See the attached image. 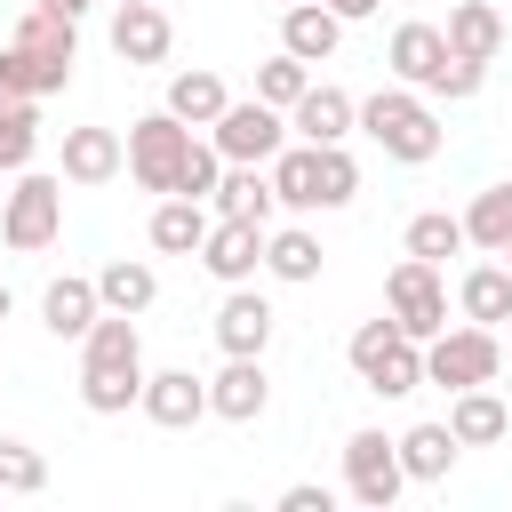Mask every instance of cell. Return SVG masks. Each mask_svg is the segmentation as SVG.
Returning <instances> with one entry per match:
<instances>
[{
  "label": "cell",
  "mask_w": 512,
  "mask_h": 512,
  "mask_svg": "<svg viewBox=\"0 0 512 512\" xmlns=\"http://www.w3.org/2000/svg\"><path fill=\"white\" fill-rule=\"evenodd\" d=\"M168 48H176V24H168V8H152V0H128V8L112 16V56H120V64H168Z\"/></svg>",
  "instance_id": "cell-15"
},
{
  "label": "cell",
  "mask_w": 512,
  "mask_h": 512,
  "mask_svg": "<svg viewBox=\"0 0 512 512\" xmlns=\"http://www.w3.org/2000/svg\"><path fill=\"white\" fill-rule=\"evenodd\" d=\"M16 40H24L32 56H48V64H80V24L56 16V8H24V16H16Z\"/></svg>",
  "instance_id": "cell-31"
},
{
  "label": "cell",
  "mask_w": 512,
  "mask_h": 512,
  "mask_svg": "<svg viewBox=\"0 0 512 512\" xmlns=\"http://www.w3.org/2000/svg\"><path fill=\"white\" fill-rule=\"evenodd\" d=\"M64 80H72V64H48V56H32L24 40L0 48V88H16V96H56Z\"/></svg>",
  "instance_id": "cell-33"
},
{
  "label": "cell",
  "mask_w": 512,
  "mask_h": 512,
  "mask_svg": "<svg viewBox=\"0 0 512 512\" xmlns=\"http://www.w3.org/2000/svg\"><path fill=\"white\" fill-rule=\"evenodd\" d=\"M496 368H504V344H496V328H480V320H464V328H440V336L424 344V384H440V392L496 384Z\"/></svg>",
  "instance_id": "cell-5"
},
{
  "label": "cell",
  "mask_w": 512,
  "mask_h": 512,
  "mask_svg": "<svg viewBox=\"0 0 512 512\" xmlns=\"http://www.w3.org/2000/svg\"><path fill=\"white\" fill-rule=\"evenodd\" d=\"M136 408H144L160 432H192V424L208 416V376H192V368H152Z\"/></svg>",
  "instance_id": "cell-12"
},
{
  "label": "cell",
  "mask_w": 512,
  "mask_h": 512,
  "mask_svg": "<svg viewBox=\"0 0 512 512\" xmlns=\"http://www.w3.org/2000/svg\"><path fill=\"white\" fill-rule=\"evenodd\" d=\"M408 256H424V264H448L456 248H472L464 240V216H448V208H424V216H408V240H400Z\"/></svg>",
  "instance_id": "cell-34"
},
{
  "label": "cell",
  "mask_w": 512,
  "mask_h": 512,
  "mask_svg": "<svg viewBox=\"0 0 512 512\" xmlns=\"http://www.w3.org/2000/svg\"><path fill=\"white\" fill-rule=\"evenodd\" d=\"M272 328H280V312L240 280V288H224V304H216V344L224 352H264L272 344Z\"/></svg>",
  "instance_id": "cell-20"
},
{
  "label": "cell",
  "mask_w": 512,
  "mask_h": 512,
  "mask_svg": "<svg viewBox=\"0 0 512 512\" xmlns=\"http://www.w3.org/2000/svg\"><path fill=\"white\" fill-rule=\"evenodd\" d=\"M128 168L120 128H64V184H112Z\"/></svg>",
  "instance_id": "cell-18"
},
{
  "label": "cell",
  "mask_w": 512,
  "mask_h": 512,
  "mask_svg": "<svg viewBox=\"0 0 512 512\" xmlns=\"http://www.w3.org/2000/svg\"><path fill=\"white\" fill-rule=\"evenodd\" d=\"M208 144H216L224 160H256V168H272V152L288 144V112H280V104H264V96L224 104V120L208 128Z\"/></svg>",
  "instance_id": "cell-9"
},
{
  "label": "cell",
  "mask_w": 512,
  "mask_h": 512,
  "mask_svg": "<svg viewBox=\"0 0 512 512\" xmlns=\"http://www.w3.org/2000/svg\"><path fill=\"white\" fill-rule=\"evenodd\" d=\"M224 104H232V88H224L208 64H192V72H176V80H168V112H176L184 128H216V120H224Z\"/></svg>",
  "instance_id": "cell-26"
},
{
  "label": "cell",
  "mask_w": 512,
  "mask_h": 512,
  "mask_svg": "<svg viewBox=\"0 0 512 512\" xmlns=\"http://www.w3.org/2000/svg\"><path fill=\"white\" fill-rule=\"evenodd\" d=\"M504 272H512V248H504Z\"/></svg>",
  "instance_id": "cell-45"
},
{
  "label": "cell",
  "mask_w": 512,
  "mask_h": 512,
  "mask_svg": "<svg viewBox=\"0 0 512 512\" xmlns=\"http://www.w3.org/2000/svg\"><path fill=\"white\" fill-rule=\"evenodd\" d=\"M304 88H312V64H304V56H288V48H280V56H264V64H256V96H264V104H280V112H288Z\"/></svg>",
  "instance_id": "cell-36"
},
{
  "label": "cell",
  "mask_w": 512,
  "mask_h": 512,
  "mask_svg": "<svg viewBox=\"0 0 512 512\" xmlns=\"http://www.w3.org/2000/svg\"><path fill=\"white\" fill-rule=\"evenodd\" d=\"M96 296H104V312H152L160 304V272L144 264V256H112L104 272H96Z\"/></svg>",
  "instance_id": "cell-25"
},
{
  "label": "cell",
  "mask_w": 512,
  "mask_h": 512,
  "mask_svg": "<svg viewBox=\"0 0 512 512\" xmlns=\"http://www.w3.org/2000/svg\"><path fill=\"white\" fill-rule=\"evenodd\" d=\"M328 8H336V16H344V24H360V16H376V8H384V0H328Z\"/></svg>",
  "instance_id": "cell-41"
},
{
  "label": "cell",
  "mask_w": 512,
  "mask_h": 512,
  "mask_svg": "<svg viewBox=\"0 0 512 512\" xmlns=\"http://www.w3.org/2000/svg\"><path fill=\"white\" fill-rule=\"evenodd\" d=\"M184 152H192V128H184L168 104H160V112H144V120H128V176H136L144 192H176Z\"/></svg>",
  "instance_id": "cell-7"
},
{
  "label": "cell",
  "mask_w": 512,
  "mask_h": 512,
  "mask_svg": "<svg viewBox=\"0 0 512 512\" xmlns=\"http://www.w3.org/2000/svg\"><path fill=\"white\" fill-rule=\"evenodd\" d=\"M208 208H216V216H248V224H272V208H280V192H272V168H256V160H224V176H216Z\"/></svg>",
  "instance_id": "cell-19"
},
{
  "label": "cell",
  "mask_w": 512,
  "mask_h": 512,
  "mask_svg": "<svg viewBox=\"0 0 512 512\" xmlns=\"http://www.w3.org/2000/svg\"><path fill=\"white\" fill-rule=\"evenodd\" d=\"M440 32H448V48L472 56V64H496V48H504V16H496V0H456Z\"/></svg>",
  "instance_id": "cell-24"
},
{
  "label": "cell",
  "mask_w": 512,
  "mask_h": 512,
  "mask_svg": "<svg viewBox=\"0 0 512 512\" xmlns=\"http://www.w3.org/2000/svg\"><path fill=\"white\" fill-rule=\"evenodd\" d=\"M360 200V160L344 144H320V208H352Z\"/></svg>",
  "instance_id": "cell-37"
},
{
  "label": "cell",
  "mask_w": 512,
  "mask_h": 512,
  "mask_svg": "<svg viewBox=\"0 0 512 512\" xmlns=\"http://www.w3.org/2000/svg\"><path fill=\"white\" fill-rule=\"evenodd\" d=\"M280 48L304 56V64H328L344 48V16L328 0H296V8H280Z\"/></svg>",
  "instance_id": "cell-16"
},
{
  "label": "cell",
  "mask_w": 512,
  "mask_h": 512,
  "mask_svg": "<svg viewBox=\"0 0 512 512\" xmlns=\"http://www.w3.org/2000/svg\"><path fill=\"white\" fill-rule=\"evenodd\" d=\"M216 176H224V152H216L208 136H192V152H184V168H176V192L208 200V192H216Z\"/></svg>",
  "instance_id": "cell-39"
},
{
  "label": "cell",
  "mask_w": 512,
  "mask_h": 512,
  "mask_svg": "<svg viewBox=\"0 0 512 512\" xmlns=\"http://www.w3.org/2000/svg\"><path fill=\"white\" fill-rule=\"evenodd\" d=\"M272 8H296V0H272Z\"/></svg>",
  "instance_id": "cell-44"
},
{
  "label": "cell",
  "mask_w": 512,
  "mask_h": 512,
  "mask_svg": "<svg viewBox=\"0 0 512 512\" xmlns=\"http://www.w3.org/2000/svg\"><path fill=\"white\" fill-rule=\"evenodd\" d=\"M384 312H392L416 344H432V336L448 328V288H440V264L400 256V264H392V280H384Z\"/></svg>",
  "instance_id": "cell-8"
},
{
  "label": "cell",
  "mask_w": 512,
  "mask_h": 512,
  "mask_svg": "<svg viewBox=\"0 0 512 512\" xmlns=\"http://www.w3.org/2000/svg\"><path fill=\"white\" fill-rule=\"evenodd\" d=\"M384 64H392V80H408V88H432V72L448 64V32H440V24H424V16H408V24H392V48H384Z\"/></svg>",
  "instance_id": "cell-17"
},
{
  "label": "cell",
  "mask_w": 512,
  "mask_h": 512,
  "mask_svg": "<svg viewBox=\"0 0 512 512\" xmlns=\"http://www.w3.org/2000/svg\"><path fill=\"white\" fill-rule=\"evenodd\" d=\"M456 312L480 320V328L512 320V272H504V256H496V264H472V272L456 280Z\"/></svg>",
  "instance_id": "cell-28"
},
{
  "label": "cell",
  "mask_w": 512,
  "mask_h": 512,
  "mask_svg": "<svg viewBox=\"0 0 512 512\" xmlns=\"http://www.w3.org/2000/svg\"><path fill=\"white\" fill-rule=\"evenodd\" d=\"M480 80H488V64H472V56H456V48H448V64L432 72V88H424V96H440V104H472V96H480Z\"/></svg>",
  "instance_id": "cell-38"
},
{
  "label": "cell",
  "mask_w": 512,
  "mask_h": 512,
  "mask_svg": "<svg viewBox=\"0 0 512 512\" xmlns=\"http://www.w3.org/2000/svg\"><path fill=\"white\" fill-rule=\"evenodd\" d=\"M208 224H216L208 200H192V192H160V208H152V248H160V256H200Z\"/></svg>",
  "instance_id": "cell-21"
},
{
  "label": "cell",
  "mask_w": 512,
  "mask_h": 512,
  "mask_svg": "<svg viewBox=\"0 0 512 512\" xmlns=\"http://www.w3.org/2000/svg\"><path fill=\"white\" fill-rule=\"evenodd\" d=\"M360 128V104L344 96V88H328V80H312L296 104H288V136H304V144H344Z\"/></svg>",
  "instance_id": "cell-13"
},
{
  "label": "cell",
  "mask_w": 512,
  "mask_h": 512,
  "mask_svg": "<svg viewBox=\"0 0 512 512\" xmlns=\"http://www.w3.org/2000/svg\"><path fill=\"white\" fill-rule=\"evenodd\" d=\"M120 8H128V0H120Z\"/></svg>",
  "instance_id": "cell-46"
},
{
  "label": "cell",
  "mask_w": 512,
  "mask_h": 512,
  "mask_svg": "<svg viewBox=\"0 0 512 512\" xmlns=\"http://www.w3.org/2000/svg\"><path fill=\"white\" fill-rule=\"evenodd\" d=\"M456 456H464V440L448 432V416H440V424H408V432H400V464H408V480H448V472H456Z\"/></svg>",
  "instance_id": "cell-27"
},
{
  "label": "cell",
  "mask_w": 512,
  "mask_h": 512,
  "mask_svg": "<svg viewBox=\"0 0 512 512\" xmlns=\"http://www.w3.org/2000/svg\"><path fill=\"white\" fill-rule=\"evenodd\" d=\"M56 232H64V176L24 168L16 192H0V240H8L16 256H40Z\"/></svg>",
  "instance_id": "cell-4"
},
{
  "label": "cell",
  "mask_w": 512,
  "mask_h": 512,
  "mask_svg": "<svg viewBox=\"0 0 512 512\" xmlns=\"http://www.w3.org/2000/svg\"><path fill=\"white\" fill-rule=\"evenodd\" d=\"M144 336L128 312H96V328L80 336V408L88 416H128L144 400Z\"/></svg>",
  "instance_id": "cell-1"
},
{
  "label": "cell",
  "mask_w": 512,
  "mask_h": 512,
  "mask_svg": "<svg viewBox=\"0 0 512 512\" xmlns=\"http://www.w3.org/2000/svg\"><path fill=\"white\" fill-rule=\"evenodd\" d=\"M272 192H280V208H296V216H320V144H280L272 152Z\"/></svg>",
  "instance_id": "cell-22"
},
{
  "label": "cell",
  "mask_w": 512,
  "mask_h": 512,
  "mask_svg": "<svg viewBox=\"0 0 512 512\" xmlns=\"http://www.w3.org/2000/svg\"><path fill=\"white\" fill-rule=\"evenodd\" d=\"M280 512H328V488L296 480V488H280Z\"/></svg>",
  "instance_id": "cell-40"
},
{
  "label": "cell",
  "mask_w": 512,
  "mask_h": 512,
  "mask_svg": "<svg viewBox=\"0 0 512 512\" xmlns=\"http://www.w3.org/2000/svg\"><path fill=\"white\" fill-rule=\"evenodd\" d=\"M464 240H472V248H488V256H504V248H512V184L472 192V208H464Z\"/></svg>",
  "instance_id": "cell-32"
},
{
  "label": "cell",
  "mask_w": 512,
  "mask_h": 512,
  "mask_svg": "<svg viewBox=\"0 0 512 512\" xmlns=\"http://www.w3.org/2000/svg\"><path fill=\"white\" fill-rule=\"evenodd\" d=\"M360 136H368L384 160H408V168H424V160L440 152V112H432V96H424V88L392 80V88H376V96L360 104Z\"/></svg>",
  "instance_id": "cell-2"
},
{
  "label": "cell",
  "mask_w": 512,
  "mask_h": 512,
  "mask_svg": "<svg viewBox=\"0 0 512 512\" xmlns=\"http://www.w3.org/2000/svg\"><path fill=\"white\" fill-rule=\"evenodd\" d=\"M400 488H408L400 440H384L376 424H360V432L344 440V496H352V504H368V512H392V504H400Z\"/></svg>",
  "instance_id": "cell-6"
},
{
  "label": "cell",
  "mask_w": 512,
  "mask_h": 512,
  "mask_svg": "<svg viewBox=\"0 0 512 512\" xmlns=\"http://www.w3.org/2000/svg\"><path fill=\"white\" fill-rule=\"evenodd\" d=\"M264 232H272V224L216 216V224H208V240H200V272H208V280H224V288L256 280V272H264Z\"/></svg>",
  "instance_id": "cell-10"
},
{
  "label": "cell",
  "mask_w": 512,
  "mask_h": 512,
  "mask_svg": "<svg viewBox=\"0 0 512 512\" xmlns=\"http://www.w3.org/2000/svg\"><path fill=\"white\" fill-rule=\"evenodd\" d=\"M320 240L304 232V224H280V232H264V272L272 280H288V288H304V280H320Z\"/></svg>",
  "instance_id": "cell-30"
},
{
  "label": "cell",
  "mask_w": 512,
  "mask_h": 512,
  "mask_svg": "<svg viewBox=\"0 0 512 512\" xmlns=\"http://www.w3.org/2000/svg\"><path fill=\"white\" fill-rule=\"evenodd\" d=\"M264 408H272L264 352H224V368L208 376V416H224V424H256Z\"/></svg>",
  "instance_id": "cell-11"
},
{
  "label": "cell",
  "mask_w": 512,
  "mask_h": 512,
  "mask_svg": "<svg viewBox=\"0 0 512 512\" xmlns=\"http://www.w3.org/2000/svg\"><path fill=\"white\" fill-rule=\"evenodd\" d=\"M32 152H40V96L0 88V168H8V176H24V168H32Z\"/></svg>",
  "instance_id": "cell-29"
},
{
  "label": "cell",
  "mask_w": 512,
  "mask_h": 512,
  "mask_svg": "<svg viewBox=\"0 0 512 512\" xmlns=\"http://www.w3.org/2000/svg\"><path fill=\"white\" fill-rule=\"evenodd\" d=\"M448 432H456L464 448H496V440L512 432V408H504L488 384H472V392H448Z\"/></svg>",
  "instance_id": "cell-23"
},
{
  "label": "cell",
  "mask_w": 512,
  "mask_h": 512,
  "mask_svg": "<svg viewBox=\"0 0 512 512\" xmlns=\"http://www.w3.org/2000/svg\"><path fill=\"white\" fill-rule=\"evenodd\" d=\"M96 312H104L96 272H64V280H48V288H40V328H48V336H64V344H80V336L96 328Z\"/></svg>",
  "instance_id": "cell-14"
},
{
  "label": "cell",
  "mask_w": 512,
  "mask_h": 512,
  "mask_svg": "<svg viewBox=\"0 0 512 512\" xmlns=\"http://www.w3.org/2000/svg\"><path fill=\"white\" fill-rule=\"evenodd\" d=\"M344 360H352V376L376 392V400H408V392H424V344L384 312V320H360L352 328V344H344Z\"/></svg>",
  "instance_id": "cell-3"
},
{
  "label": "cell",
  "mask_w": 512,
  "mask_h": 512,
  "mask_svg": "<svg viewBox=\"0 0 512 512\" xmlns=\"http://www.w3.org/2000/svg\"><path fill=\"white\" fill-rule=\"evenodd\" d=\"M8 312H16V296H8V280H0V320H8Z\"/></svg>",
  "instance_id": "cell-43"
},
{
  "label": "cell",
  "mask_w": 512,
  "mask_h": 512,
  "mask_svg": "<svg viewBox=\"0 0 512 512\" xmlns=\"http://www.w3.org/2000/svg\"><path fill=\"white\" fill-rule=\"evenodd\" d=\"M48 488V456L16 432H0V496H40Z\"/></svg>",
  "instance_id": "cell-35"
},
{
  "label": "cell",
  "mask_w": 512,
  "mask_h": 512,
  "mask_svg": "<svg viewBox=\"0 0 512 512\" xmlns=\"http://www.w3.org/2000/svg\"><path fill=\"white\" fill-rule=\"evenodd\" d=\"M32 8H56V16H72V24H80V16L96 8V0H32Z\"/></svg>",
  "instance_id": "cell-42"
}]
</instances>
